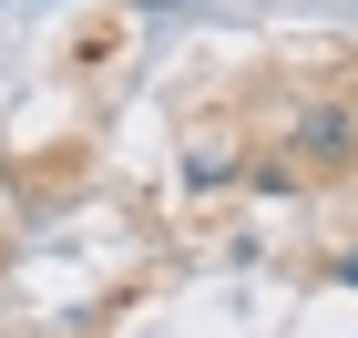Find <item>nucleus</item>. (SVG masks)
<instances>
[{"instance_id":"obj_1","label":"nucleus","mask_w":358,"mask_h":338,"mask_svg":"<svg viewBox=\"0 0 358 338\" xmlns=\"http://www.w3.org/2000/svg\"><path fill=\"white\" fill-rule=\"evenodd\" d=\"M338 277H348V287H358V246H348V256H338Z\"/></svg>"},{"instance_id":"obj_2","label":"nucleus","mask_w":358,"mask_h":338,"mask_svg":"<svg viewBox=\"0 0 358 338\" xmlns=\"http://www.w3.org/2000/svg\"><path fill=\"white\" fill-rule=\"evenodd\" d=\"M143 10H174V0H143Z\"/></svg>"}]
</instances>
